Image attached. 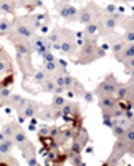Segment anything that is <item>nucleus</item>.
Wrapping results in <instances>:
<instances>
[{
  "mask_svg": "<svg viewBox=\"0 0 134 166\" xmlns=\"http://www.w3.org/2000/svg\"><path fill=\"white\" fill-rule=\"evenodd\" d=\"M60 13L63 15L65 18H74L76 17V10H74L73 7H61Z\"/></svg>",
  "mask_w": 134,
  "mask_h": 166,
  "instance_id": "obj_1",
  "label": "nucleus"
},
{
  "mask_svg": "<svg viewBox=\"0 0 134 166\" xmlns=\"http://www.w3.org/2000/svg\"><path fill=\"white\" fill-rule=\"evenodd\" d=\"M10 148H12L10 141H2V144H0V153H5V155H7V153L10 151Z\"/></svg>",
  "mask_w": 134,
  "mask_h": 166,
  "instance_id": "obj_2",
  "label": "nucleus"
},
{
  "mask_svg": "<svg viewBox=\"0 0 134 166\" xmlns=\"http://www.w3.org/2000/svg\"><path fill=\"white\" fill-rule=\"evenodd\" d=\"M15 140H17V143H27V138H25V135L22 133L18 128H17V131H15Z\"/></svg>",
  "mask_w": 134,
  "mask_h": 166,
  "instance_id": "obj_3",
  "label": "nucleus"
},
{
  "mask_svg": "<svg viewBox=\"0 0 134 166\" xmlns=\"http://www.w3.org/2000/svg\"><path fill=\"white\" fill-rule=\"evenodd\" d=\"M0 8H2V10H5V12H8V13H12V12H13V4L2 2V4H0Z\"/></svg>",
  "mask_w": 134,
  "mask_h": 166,
  "instance_id": "obj_4",
  "label": "nucleus"
},
{
  "mask_svg": "<svg viewBox=\"0 0 134 166\" xmlns=\"http://www.w3.org/2000/svg\"><path fill=\"white\" fill-rule=\"evenodd\" d=\"M89 18H91V13L88 12V8H86V10H83V13H81V22L86 23V25H89Z\"/></svg>",
  "mask_w": 134,
  "mask_h": 166,
  "instance_id": "obj_5",
  "label": "nucleus"
},
{
  "mask_svg": "<svg viewBox=\"0 0 134 166\" xmlns=\"http://www.w3.org/2000/svg\"><path fill=\"white\" fill-rule=\"evenodd\" d=\"M10 30V22L4 20V22H0V33H7Z\"/></svg>",
  "mask_w": 134,
  "mask_h": 166,
  "instance_id": "obj_6",
  "label": "nucleus"
},
{
  "mask_svg": "<svg viewBox=\"0 0 134 166\" xmlns=\"http://www.w3.org/2000/svg\"><path fill=\"white\" fill-rule=\"evenodd\" d=\"M123 57H124V58H133V57H134V45H131V47L126 48V52H124Z\"/></svg>",
  "mask_w": 134,
  "mask_h": 166,
  "instance_id": "obj_7",
  "label": "nucleus"
},
{
  "mask_svg": "<svg viewBox=\"0 0 134 166\" xmlns=\"http://www.w3.org/2000/svg\"><path fill=\"white\" fill-rule=\"evenodd\" d=\"M43 90H45V91H51V90H57V88L53 87V83L45 82V83H43Z\"/></svg>",
  "mask_w": 134,
  "mask_h": 166,
  "instance_id": "obj_8",
  "label": "nucleus"
},
{
  "mask_svg": "<svg viewBox=\"0 0 134 166\" xmlns=\"http://www.w3.org/2000/svg\"><path fill=\"white\" fill-rule=\"evenodd\" d=\"M114 25H116V22H114L113 18H108V20H106V27H109V28H113Z\"/></svg>",
  "mask_w": 134,
  "mask_h": 166,
  "instance_id": "obj_9",
  "label": "nucleus"
},
{
  "mask_svg": "<svg viewBox=\"0 0 134 166\" xmlns=\"http://www.w3.org/2000/svg\"><path fill=\"white\" fill-rule=\"evenodd\" d=\"M65 100L63 98H55V106H63Z\"/></svg>",
  "mask_w": 134,
  "mask_h": 166,
  "instance_id": "obj_10",
  "label": "nucleus"
},
{
  "mask_svg": "<svg viewBox=\"0 0 134 166\" xmlns=\"http://www.w3.org/2000/svg\"><path fill=\"white\" fill-rule=\"evenodd\" d=\"M126 40H127V42H134V32H129V33H127V35H126Z\"/></svg>",
  "mask_w": 134,
  "mask_h": 166,
  "instance_id": "obj_11",
  "label": "nucleus"
},
{
  "mask_svg": "<svg viewBox=\"0 0 134 166\" xmlns=\"http://www.w3.org/2000/svg\"><path fill=\"white\" fill-rule=\"evenodd\" d=\"M127 140H129V141H134V130H129V131H127Z\"/></svg>",
  "mask_w": 134,
  "mask_h": 166,
  "instance_id": "obj_12",
  "label": "nucleus"
},
{
  "mask_svg": "<svg viewBox=\"0 0 134 166\" xmlns=\"http://www.w3.org/2000/svg\"><path fill=\"white\" fill-rule=\"evenodd\" d=\"M121 48H123V45H121V43H116V45L113 47V52H114V53H118V52H119Z\"/></svg>",
  "mask_w": 134,
  "mask_h": 166,
  "instance_id": "obj_13",
  "label": "nucleus"
},
{
  "mask_svg": "<svg viewBox=\"0 0 134 166\" xmlns=\"http://www.w3.org/2000/svg\"><path fill=\"white\" fill-rule=\"evenodd\" d=\"M126 93H127V91H126V88H121V90H119V96H121V98H123V96H126Z\"/></svg>",
  "mask_w": 134,
  "mask_h": 166,
  "instance_id": "obj_14",
  "label": "nucleus"
},
{
  "mask_svg": "<svg viewBox=\"0 0 134 166\" xmlns=\"http://www.w3.org/2000/svg\"><path fill=\"white\" fill-rule=\"evenodd\" d=\"M129 67H131V68H134V58H133V60L129 61Z\"/></svg>",
  "mask_w": 134,
  "mask_h": 166,
  "instance_id": "obj_15",
  "label": "nucleus"
},
{
  "mask_svg": "<svg viewBox=\"0 0 134 166\" xmlns=\"http://www.w3.org/2000/svg\"><path fill=\"white\" fill-rule=\"evenodd\" d=\"M18 2H20V4H23V2H25V0H18Z\"/></svg>",
  "mask_w": 134,
  "mask_h": 166,
  "instance_id": "obj_16",
  "label": "nucleus"
},
{
  "mask_svg": "<svg viewBox=\"0 0 134 166\" xmlns=\"http://www.w3.org/2000/svg\"><path fill=\"white\" fill-rule=\"evenodd\" d=\"M63 2H70V0H63Z\"/></svg>",
  "mask_w": 134,
  "mask_h": 166,
  "instance_id": "obj_17",
  "label": "nucleus"
},
{
  "mask_svg": "<svg viewBox=\"0 0 134 166\" xmlns=\"http://www.w3.org/2000/svg\"><path fill=\"white\" fill-rule=\"evenodd\" d=\"M0 2H2V0H0Z\"/></svg>",
  "mask_w": 134,
  "mask_h": 166,
  "instance_id": "obj_18",
  "label": "nucleus"
},
{
  "mask_svg": "<svg viewBox=\"0 0 134 166\" xmlns=\"http://www.w3.org/2000/svg\"><path fill=\"white\" fill-rule=\"evenodd\" d=\"M0 52H2V50H0Z\"/></svg>",
  "mask_w": 134,
  "mask_h": 166,
  "instance_id": "obj_19",
  "label": "nucleus"
}]
</instances>
